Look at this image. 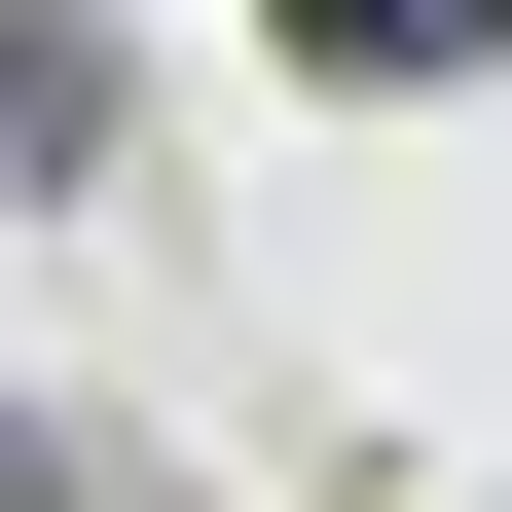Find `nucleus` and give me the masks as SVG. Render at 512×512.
Here are the masks:
<instances>
[{"label": "nucleus", "mask_w": 512, "mask_h": 512, "mask_svg": "<svg viewBox=\"0 0 512 512\" xmlns=\"http://www.w3.org/2000/svg\"><path fill=\"white\" fill-rule=\"evenodd\" d=\"M0 512H147V439L110 403H0Z\"/></svg>", "instance_id": "3"}, {"label": "nucleus", "mask_w": 512, "mask_h": 512, "mask_svg": "<svg viewBox=\"0 0 512 512\" xmlns=\"http://www.w3.org/2000/svg\"><path fill=\"white\" fill-rule=\"evenodd\" d=\"M110 147H147V37L110 0H0V220H110Z\"/></svg>", "instance_id": "1"}, {"label": "nucleus", "mask_w": 512, "mask_h": 512, "mask_svg": "<svg viewBox=\"0 0 512 512\" xmlns=\"http://www.w3.org/2000/svg\"><path fill=\"white\" fill-rule=\"evenodd\" d=\"M293 74H366V110H439V74H512V0H256Z\"/></svg>", "instance_id": "2"}]
</instances>
